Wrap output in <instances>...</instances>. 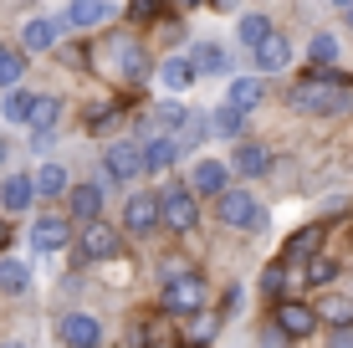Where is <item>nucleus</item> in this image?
<instances>
[{"label":"nucleus","instance_id":"1","mask_svg":"<svg viewBox=\"0 0 353 348\" xmlns=\"http://www.w3.org/2000/svg\"><path fill=\"white\" fill-rule=\"evenodd\" d=\"M297 113H348V77L343 72H312V77H302L297 88H292L287 98Z\"/></svg>","mask_w":353,"mask_h":348},{"label":"nucleus","instance_id":"2","mask_svg":"<svg viewBox=\"0 0 353 348\" xmlns=\"http://www.w3.org/2000/svg\"><path fill=\"white\" fill-rule=\"evenodd\" d=\"M164 307L169 313H200L205 307V282L194 272H164Z\"/></svg>","mask_w":353,"mask_h":348},{"label":"nucleus","instance_id":"3","mask_svg":"<svg viewBox=\"0 0 353 348\" xmlns=\"http://www.w3.org/2000/svg\"><path fill=\"white\" fill-rule=\"evenodd\" d=\"M221 221L236 225V231H261L266 225V205L256 195H246V190H225L221 195Z\"/></svg>","mask_w":353,"mask_h":348},{"label":"nucleus","instance_id":"4","mask_svg":"<svg viewBox=\"0 0 353 348\" xmlns=\"http://www.w3.org/2000/svg\"><path fill=\"white\" fill-rule=\"evenodd\" d=\"M159 200V221L169 225V231H194V221H200V205H194V195L185 185H169L164 195H154Z\"/></svg>","mask_w":353,"mask_h":348},{"label":"nucleus","instance_id":"5","mask_svg":"<svg viewBox=\"0 0 353 348\" xmlns=\"http://www.w3.org/2000/svg\"><path fill=\"white\" fill-rule=\"evenodd\" d=\"M57 338H62L67 348H97L103 343V323H97L92 313H67L62 323H57Z\"/></svg>","mask_w":353,"mask_h":348},{"label":"nucleus","instance_id":"6","mask_svg":"<svg viewBox=\"0 0 353 348\" xmlns=\"http://www.w3.org/2000/svg\"><path fill=\"white\" fill-rule=\"evenodd\" d=\"M154 225H159V200H154V195H128V205H123V231L149 236Z\"/></svg>","mask_w":353,"mask_h":348},{"label":"nucleus","instance_id":"7","mask_svg":"<svg viewBox=\"0 0 353 348\" xmlns=\"http://www.w3.org/2000/svg\"><path fill=\"white\" fill-rule=\"evenodd\" d=\"M143 174V159H139V143H113L108 149V179H118V185H128V179Z\"/></svg>","mask_w":353,"mask_h":348},{"label":"nucleus","instance_id":"8","mask_svg":"<svg viewBox=\"0 0 353 348\" xmlns=\"http://www.w3.org/2000/svg\"><path fill=\"white\" fill-rule=\"evenodd\" d=\"M225 179H230V170L221 159H200V164H194V179H190V195H215V200H221Z\"/></svg>","mask_w":353,"mask_h":348},{"label":"nucleus","instance_id":"9","mask_svg":"<svg viewBox=\"0 0 353 348\" xmlns=\"http://www.w3.org/2000/svg\"><path fill=\"white\" fill-rule=\"evenodd\" d=\"M67 221H62V215H41V221H36L31 225V246L36 251H41V256H52V251H62L67 246Z\"/></svg>","mask_w":353,"mask_h":348},{"label":"nucleus","instance_id":"10","mask_svg":"<svg viewBox=\"0 0 353 348\" xmlns=\"http://www.w3.org/2000/svg\"><path fill=\"white\" fill-rule=\"evenodd\" d=\"M312 328H318L312 307H302V303H282L276 307V333H282V338H307Z\"/></svg>","mask_w":353,"mask_h":348},{"label":"nucleus","instance_id":"11","mask_svg":"<svg viewBox=\"0 0 353 348\" xmlns=\"http://www.w3.org/2000/svg\"><path fill=\"white\" fill-rule=\"evenodd\" d=\"M123 251L118 241V231H108V225H88V236H82V261H108Z\"/></svg>","mask_w":353,"mask_h":348},{"label":"nucleus","instance_id":"12","mask_svg":"<svg viewBox=\"0 0 353 348\" xmlns=\"http://www.w3.org/2000/svg\"><path fill=\"white\" fill-rule=\"evenodd\" d=\"M287 62H292V36H282V31L272 26V36L256 46V67L261 72H282Z\"/></svg>","mask_w":353,"mask_h":348},{"label":"nucleus","instance_id":"13","mask_svg":"<svg viewBox=\"0 0 353 348\" xmlns=\"http://www.w3.org/2000/svg\"><path fill=\"white\" fill-rule=\"evenodd\" d=\"M256 103H261V77H230V92H225V108H230V113L246 118Z\"/></svg>","mask_w":353,"mask_h":348},{"label":"nucleus","instance_id":"14","mask_svg":"<svg viewBox=\"0 0 353 348\" xmlns=\"http://www.w3.org/2000/svg\"><path fill=\"white\" fill-rule=\"evenodd\" d=\"M139 159H143V174H164L169 164L179 159V143H174V139H149V143L139 149Z\"/></svg>","mask_w":353,"mask_h":348},{"label":"nucleus","instance_id":"15","mask_svg":"<svg viewBox=\"0 0 353 348\" xmlns=\"http://www.w3.org/2000/svg\"><path fill=\"white\" fill-rule=\"evenodd\" d=\"M21 46H26V52H52L57 46V21L52 16H31L26 31H21Z\"/></svg>","mask_w":353,"mask_h":348},{"label":"nucleus","instance_id":"16","mask_svg":"<svg viewBox=\"0 0 353 348\" xmlns=\"http://www.w3.org/2000/svg\"><path fill=\"white\" fill-rule=\"evenodd\" d=\"M113 16V6H103V0H72L67 6V21L77 31H92V26H103V21Z\"/></svg>","mask_w":353,"mask_h":348},{"label":"nucleus","instance_id":"17","mask_svg":"<svg viewBox=\"0 0 353 348\" xmlns=\"http://www.w3.org/2000/svg\"><path fill=\"white\" fill-rule=\"evenodd\" d=\"M236 170L246 179H261V174H272V154H266L261 143H241L236 149Z\"/></svg>","mask_w":353,"mask_h":348},{"label":"nucleus","instance_id":"18","mask_svg":"<svg viewBox=\"0 0 353 348\" xmlns=\"http://www.w3.org/2000/svg\"><path fill=\"white\" fill-rule=\"evenodd\" d=\"M236 36H241V46H246V52H256L266 36H272V21H266L261 10H246V16H241V26H236Z\"/></svg>","mask_w":353,"mask_h":348},{"label":"nucleus","instance_id":"19","mask_svg":"<svg viewBox=\"0 0 353 348\" xmlns=\"http://www.w3.org/2000/svg\"><path fill=\"white\" fill-rule=\"evenodd\" d=\"M190 67H194V77H200V72H230V57H225V46L200 41V46H194V57H190Z\"/></svg>","mask_w":353,"mask_h":348},{"label":"nucleus","instance_id":"20","mask_svg":"<svg viewBox=\"0 0 353 348\" xmlns=\"http://www.w3.org/2000/svg\"><path fill=\"white\" fill-rule=\"evenodd\" d=\"M97 210H103V190L97 185H77L72 190V215H77V221L97 225Z\"/></svg>","mask_w":353,"mask_h":348},{"label":"nucleus","instance_id":"21","mask_svg":"<svg viewBox=\"0 0 353 348\" xmlns=\"http://www.w3.org/2000/svg\"><path fill=\"white\" fill-rule=\"evenodd\" d=\"M26 287H31V272H26V261H16V256H0V292L21 297Z\"/></svg>","mask_w":353,"mask_h":348},{"label":"nucleus","instance_id":"22","mask_svg":"<svg viewBox=\"0 0 353 348\" xmlns=\"http://www.w3.org/2000/svg\"><path fill=\"white\" fill-rule=\"evenodd\" d=\"M159 82L169 92H185L190 82H194V67H190V57H169V62H159Z\"/></svg>","mask_w":353,"mask_h":348},{"label":"nucleus","instance_id":"23","mask_svg":"<svg viewBox=\"0 0 353 348\" xmlns=\"http://www.w3.org/2000/svg\"><path fill=\"white\" fill-rule=\"evenodd\" d=\"M312 318L333 323L338 333H343V328H353V297H343V292H333V297H327V303H323V307H318V313H312Z\"/></svg>","mask_w":353,"mask_h":348},{"label":"nucleus","instance_id":"24","mask_svg":"<svg viewBox=\"0 0 353 348\" xmlns=\"http://www.w3.org/2000/svg\"><path fill=\"white\" fill-rule=\"evenodd\" d=\"M31 190H36V195H46V200H57L67 190V170H62V164H41V170L31 174Z\"/></svg>","mask_w":353,"mask_h":348},{"label":"nucleus","instance_id":"25","mask_svg":"<svg viewBox=\"0 0 353 348\" xmlns=\"http://www.w3.org/2000/svg\"><path fill=\"white\" fill-rule=\"evenodd\" d=\"M31 174H6V185H0V200H6V210H26L31 205Z\"/></svg>","mask_w":353,"mask_h":348},{"label":"nucleus","instance_id":"26","mask_svg":"<svg viewBox=\"0 0 353 348\" xmlns=\"http://www.w3.org/2000/svg\"><path fill=\"white\" fill-rule=\"evenodd\" d=\"M318 246H323V225H307V231H297L287 241V261H312Z\"/></svg>","mask_w":353,"mask_h":348},{"label":"nucleus","instance_id":"27","mask_svg":"<svg viewBox=\"0 0 353 348\" xmlns=\"http://www.w3.org/2000/svg\"><path fill=\"white\" fill-rule=\"evenodd\" d=\"M118 72H123L128 82L149 77V57H143V46H123V52H118Z\"/></svg>","mask_w":353,"mask_h":348},{"label":"nucleus","instance_id":"28","mask_svg":"<svg viewBox=\"0 0 353 348\" xmlns=\"http://www.w3.org/2000/svg\"><path fill=\"white\" fill-rule=\"evenodd\" d=\"M57 118H62V103L57 98H31V113H26L31 128H57Z\"/></svg>","mask_w":353,"mask_h":348},{"label":"nucleus","instance_id":"29","mask_svg":"<svg viewBox=\"0 0 353 348\" xmlns=\"http://www.w3.org/2000/svg\"><path fill=\"white\" fill-rule=\"evenodd\" d=\"M21 77H26V62H21V52H6V46H0V92L21 88Z\"/></svg>","mask_w":353,"mask_h":348},{"label":"nucleus","instance_id":"30","mask_svg":"<svg viewBox=\"0 0 353 348\" xmlns=\"http://www.w3.org/2000/svg\"><path fill=\"white\" fill-rule=\"evenodd\" d=\"M241 128H246V118L230 113V108H215V113H210V134L215 139H241Z\"/></svg>","mask_w":353,"mask_h":348},{"label":"nucleus","instance_id":"31","mask_svg":"<svg viewBox=\"0 0 353 348\" xmlns=\"http://www.w3.org/2000/svg\"><path fill=\"white\" fill-rule=\"evenodd\" d=\"M307 57H312V67H318V72H327V62H338V36H312V41H307Z\"/></svg>","mask_w":353,"mask_h":348},{"label":"nucleus","instance_id":"32","mask_svg":"<svg viewBox=\"0 0 353 348\" xmlns=\"http://www.w3.org/2000/svg\"><path fill=\"white\" fill-rule=\"evenodd\" d=\"M0 113H6V123H26V113H31V92L10 88V92H6V103H0Z\"/></svg>","mask_w":353,"mask_h":348},{"label":"nucleus","instance_id":"33","mask_svg":"<svg viewBox=\"0 0 353 348\" xmlns=\"http://www.w3.org/2000/svg\"><path fill=\"white\" fill-rule=\"evenodd\" d=\"M333 277H338V261L333 256H312L307 261V287H333Z\"/></svg>","mask_w":353,"mask_h":348},{"label":"nucleus","instance_id":"34","mask_svg":"<svg viewBox=\"0 0 353 348\" xmlns=\"http://www.w3.org/2000/svg\"><path fill=\"white\" fill-rule=\"evenodd\" d=\"M154 118H159L164 139H174L179 128H185V118H190V113H185V108H179V103H164V108H159V113H154Z\"/></svg>","mask_w":353,"mask_h":348},{"label":"nucleus","instance_id":"35","mask_svg":"<svg viewBox=\"0 0 353 348\" xmlns=\"http://www.w3.org/2000/svg\"><path fill=\"white\" fill-rule=\"evenodd\" d=\"M88 128H92V134H113V128H118V108H97Z\"/></svg>","mask_w":353,"mask_h":348},{"label":"nucleus","instance_id":"36","mask_svg":"<svg viewBox=\"0 0 353 348\" xmlns=\"http://www.w3.org/2000/svg\"><path fill=\"white\" fill-rule=\"evenodd\" d=\"M261 287H266V292H272V297H282V292H287V267H266Z\"/></svg>","mask_w":353,"mask_h":348},{"label":"nucleus","instance_id":"37","mask_svg":"<svg viewBox=\"0 0 353 348\" xmlns=\"http://www.w3.org/2000/svg\"><path fill=\"white\" fill-rule=\"evenodd\" d=\"M327 348H353V328H343V333H333V343Z\"/></svg>","mask_w":353,"mask_h":348},{"label":"nucleus","instance_id":"38","mask_svg":"<svg viewBox=\"0 0 353 348\" xmlns=\"http://www.w3.org/2000/svg\"><path fill=\"white\" fill-rule=\"evenodd\" d=\"M343 21H348V31H353V6H343Z\"/></svg>","mask_w":353,"mask_h":348},{"label":"nucleus","instance_id":"39","mask_svg":"<svg viewBox=\"0 0 353 348\" xmlns=\"http://www.w3.org/2000/svg\"><path fill=\"white\" fill-rule=\"evenodd\" d=\"M10 159V149H6V139H0V164H6Z\"/></svg>","mask_w":353,"mask_h":348},{"label":"nucleus","instance_id":"40","mask_svg":"<svg viewBox=\"0 0 353 348\" xmlns=\"http://www.w3.org/2000/svg\"><path fill=\"white\" fill-rule=\"evenodd\" d=\"M10 241V231H6V221H0V246H6Z\"/></svg>","mask_w":353,"mask_h":348}]
</instances>
